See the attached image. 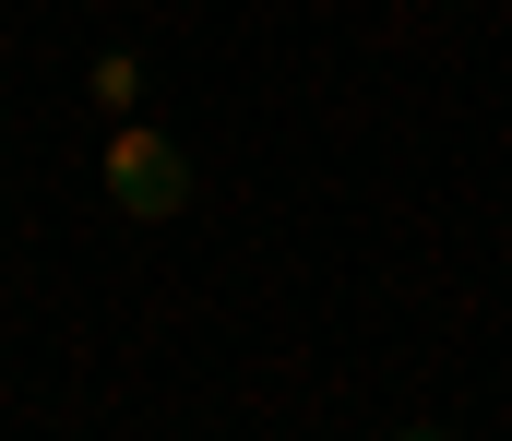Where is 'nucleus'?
Segmentation results:
<instances>
[{
    "label": "nucleus",
    "instance_id": "1",
    "mask_svg": "<svg viewBox=\"0 0 512 441\" xmlns=\"http://www.w3.org/2000/svg\"><path fill=\"white\" fill-rule=\"evenodd\" d=\"M108 191L143 203V215H155V203H179V155L155 144V132H120V144H108Z\"/></svg>",
    "mask_w": 512,
    "mask_h": 441
},
{
    "label": "nucleus",
    "instance_id": "2",
    "mask_svg": "<svg viewBox=\"0 0 512 441\" xmlns=\"http://www.w3.org/2000/svg\"><path fill=\"white\" fill-rule=\"evenodd\" d=\"M417 441H429V430H417Z\"/></svg>",
    "mask_w": 512,
    "mask_h": 441
}]
</instances>
